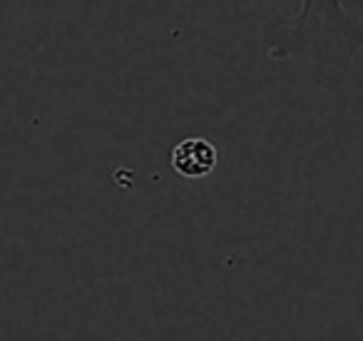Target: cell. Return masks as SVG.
<instances>
[{"label": "cell", "instance_id": "7a4b0ae2", "mask_svg": "<svg viewBox=\"0 0 363 341\" xmlns=\"http://www.w3.org/2000/svg\"><path fill=\"white\" fill-rule=\"evenodd\" d=\"M219 150L209 137H184L169 152V165L182 180H204L217 170Z\"/></svg>", "mask_w": 363, "mask_h": 341}, {"label": "cell", "instance_id": "6da1fadb", "mask_svg": "<svg viewBox=\"0 0 363 341\" xmlns=\"http://www.w3.org/2000/svg\"><path fill=\"white\" fill-rule=\"evenodd\" d=\"M363 50V21L341 0H298L296 16L269 31L264 55L272 63L296 60L313 87L338 92Z\"/></svg>", "mask_w": 363, "mask_h": 341}]
</instances>
